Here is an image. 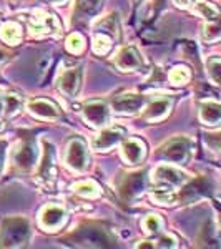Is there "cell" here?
Here are the masks:
<instances>
[{
    "label": "cell",
    "mask_w": 221,
    "mask_h": 249,
    "mask_svg": "<svg viewBox=\"0 0 221 249\" xmlns=\"http://www.w3.org/2000/svg\"><path fill=\"white\" fill-rule=\"evenodd\" d=\"M72 246L78 248H113L116 241L105 226L98 223H83L63 238Z\"/></svg>",
    "instance_id": "6da1fadb"
},
{
    "label": "cell",
    "mask_w": 221,
    "mask_h": 249,
    "mask_svg": "<svg viewBox=\"0 0 221 249\" xmlns=\"http://www.w3.org/2000/svg\"><path fill=\"white\" fill-rule=\"evenodd\" d=\"M30 236V221L23 216H9L0 224V248L27 246Z\"/></svg>",
    "instance_id": "7a4b0ae2"
},
{
    "label": "cell",
    "mask_w": 221,
    "mask_h": 249,
    "mask_svg": "<svg viewBox=\"0 0 221 249\" xmlns=\"http://www.w3.org/2000/svg\"><path fill=\"white\" fill-rule=\"evenodd\" d=\"M193 151V140L190 136H175L165 142L162 146L156 150L155 156L166 163L183 164L190 160Z\"/></svg>",
    "instance_id": "3957f363"
},
{
    "label": "cell",
    "mask_w": 221,
    "mask_h": 249,
    "mask_svg": "<svg viewBox=\"0 0 221 249\" xmlns=\"http://www.w3.org/2000/svg\"><path fill=\"white\" fill-rule=\"evenodd\" d=\"M38 144L32 136H23L20 142L15 144L14 150H12V163H14V168L22 173H30L37 166L38 163Z\"/></svg>",
    "instance_id": "277c9868"
},
{
    "label": "cell",
    "mask_w": 221,
    "mask_h": 249,
    "mask_svg": "<svg viewBox=\"0 0 221 249\" xmlns=\"http://www.w3.org/2000/svg\"><path fill=\"white\" fill-rule=\"evenodd\" d=\"M65 164L75 173H83L88 170L90 156H88V146L83 138H72L65 146Z\"/></svg>",
    "instance_id": "5b68a950"
},
{
    "label": "cell",
    "mask_w": 221,
    "mask_h": 249,
    "mask_svg": "<svg viewBox=\"0 0 221 249\" xmlns=\"http://www.w3.org/2000/svg\"><path fill=\"white\" fill-rule=\"evenodd\" d=\"M153 179L162 188L175 190V188H182L188 183V175L180 170V168L173 166V163H163L155 168Z\"/></svg>",
    "instance_id": "8992f818"
},
{
    "label": "cell",
    "mask_w": 221,
    "mask_h": 249,
    "mask_svg": "<svg viewBox=\"0 0 221 249\" xmlns=\"http://www.w3.org/2000/svg\"><path fill=\"white\" fill-rule=\"evenodd\" d=\"M60 30V23L55 18V15L48 12L37 10L29 20V34L32 37H47V35H55Z\"/></svg>",
    "instance_id": "52a82bcc"
},
{
    "label": "cell",
    "mask_w": 221,
    "mask_h": 249,
    "mask_svg": "<svg viewBox=\"0 0 221 249\" xmlns=\"http://www.w3.org/2000/svg\"><path fill=\"white\" fill-rule=\"evenodd\" d=\"M116 188L118 193L125 201H131V199L138 198L140 195L147 188V178H145L143 171L136 173H127L120 178V181H116Z\"/></svg>",
    "instance_id": "ba28073f"
},
{
    "label": "cell",
    "mask_w": 221,
    "mask_h": 249,
    "mask_svg": "<svg viewBox=\"0 0 221 249\" xmlns=\"http://www.w3.org/2000/svg\"><path fill=\"white\" fill-rule=\"evenodd\" d=\"M38 181L43 186H54L57 179V163H55V148L50 142H43V153L38 163Z\"/></svg>",
    "instance_id": "9c48e42d"
},
{
    "label": "cell",
    "mask_w": 221,
    "mask_h": 249,
    "mask_svg": "<svg viewBox=\"0 0 221 249\" xmlns=\"http://www.w3.org/2000/svg\"><path fill=\"white\" fill-rule=\"evenodd\" d=\"M82 116L90 126H105V124L110 123V108L102 100H90L83 105Z\"/></svg>",
    "instance_id": "30bf717a"
},
{
    "label": "cell",
    "mask_w": 221,
    "mask_h": 249,
    "mask_svg": "<svg viewBox=\"0 0 221 249\" xmlns=\"http://www.w3.org/2000/svg\"><path fill=\"white\" fill-rule=\"evenodd\" d=\"M67 221V211L60 204H45L38 214V223L45 231H58Z\"/></svg>",
    "instance_id": "8fae6325"
},
{
    "label": "cell",
    "mask_w": 221,
    "mask_h": 249,
    "mask_svg": "<svg viewBox=\"0 0 221 249\" xmlns=\"http://www.w3.org/2000/svg\"><path fill=\"white\" fill-rule=\"evenodd\" d=\"M82 78H83L82 67H74V68H68V70L62 71L57 80V87H58L60 93L65 95L67 98L77 96L80 87H82Z\"/></svg>",
    "instance_id": "7c38bea8"
},
{
    "label": "cell",
    "mask_w": 221,
    "mask_h": 249,
    "mask_svg": "<svg viewBox=\"0 0 221 249\" xmlns=\"http://www.w3.org/2000/svg\"><path fill=\"white\" fill-rule=\"evenodd\" d=\"M147 105V98L138 93H123L111 100V108L118 115H135Z\"/></svg>",
    "instance_id": "4fadbf2b"
},
{
    "label": "cell",
    "mask_w": 221,
    "mask_h": 249,
    "mask_svg": "<svg viewBox=\"0 0 221 249\" xmlns=\"http://www.w3.org/2000/svg\"><path fill=\"white\" fill-rule=\"evenodd\" d=\"M125 140V130L118 126H108L100 130L95 135L92 146L96 151H110L111 148H115L118 143H122Z\"/></svg>",
    "instance_id": "5bb4252c"
},
{
    "label": "cell",
    "mask_w": 221,
    "mask_h": 249,
    "mask_svg": "<svg viewBox=\"0 0 221 249\" xmlns=\"http://www.w3.org/2000/svg\"><path fill=\"white\" fill-rule=\"evenodd\" d=\"M115 67L120 71H138L143 67V58L135 47H122L113 57Z\"/></svg>",
    "instance_id": "9a60e30c"
},
{
    "label": "cell",
    "mask_w": 221,
    "mask_h": 249,
    "mask_svg": "<svg viewBox=\"0 0 221 249\" xmlns=\"http://www.w3.org/2000/svg\"><path fill=\"white\" fill-rule=\"evenodd\" d=\"M171 107H173V100L170 96H160V98H155L151 102H148L145 105V110L142 113V118L148 123H156L162 122L170 113Z\"/></svg>",
    "instance_id": "2e32d148"
},
{
    "label": "cell",
    "mask_w": 221,
    "mask_h": 249,
    "mask_svg": "<svg viewBox=\"0 0 221 249\" xmlns=\"http://www.w3.org/2000/svg\"><path fill=\"white\" fill-rule=\"evenodd\" d=\"M27 110L35 118L43 120V122H54V120L60 118V110L54 102L45 98H32L27 103Z\"/></svg>",
    "instance_id": "e0dca14e"
},
{
    "label": "cell",
    "mask_w": 221,
    "mask_h": 249,
    "mask_svg": "<svg viewBox=\"0 0 221 249\" xmlns=\"http://www.w3.org/2000/svg\"><path fill=\"white\" fill-rule=\"evenodd\" d=\"M145 155H147V146L142 140L138 138H130L125 140L122 144V158L127 164H140L145 160Z\"/></svg>",
    "instance_id": "ac0fdd59"
},
{
    "label": "cell",
    "mask_w": 221,
    "mask_h": 249,
    "mask_svg": "<svg viewBox=\"0 0 221 249\" xmlns=\"http://www.w3.org/2000/svg\"><path fill=\"white\" fill-rule=\"evenodd\" d=\"M200 120L213 126V124H220L221 123V103L215 102V100H204L200 105Z\"/></svg>",
    "instance_id": "d6986e66"
},
{
    "label": "cell",
    "mask_w": 221,
    "mask_h": 249,
    "mask_svg": "<svg viewBox=\"0 0 221 249\" xmlns=\"http://www.w3.org/2000/svg\"><path fill=\"white\" fill-rule=\"evenodd\" d=\"M95 30L100 34H105L108 37L118 38L120 37V20L116 14H110L107 17L100 18L95 22Z\"/></svg>",
    "instance_id": "ffe728a7"
},
{
    "label": "cell",
    "mask_w": 221,
    "mask_h": 249,
    "mask_svg": "<svg viewBox=\"0 0 221 249\" xmlns=\"http://www.w3.org/2000/svg\"><path fill=\"white\" fill-rule=\"evenodd\" d=\"M0 38L7 43V45H18L22 42V27L17 22H5L0 27Z\"/></svg>",
    "instance_id": "44dd1931"
},
{
    "label": "cell",
    "mask_w": 221,
    "mask_h": 249,
    "mask_svg": "<svg viewBox=\"0 0 221 249\" xmlns=\"http://www.w3.org/2000/svg\"><path fill=\"white\" fill-rule=\"evenodd\" d=\"M203 40L208 43L221 40V14L216 18L206 22V25H204V29H203Z\"/></svg>",
    "instance_id": "7402d4cb"
},
{
    "label": "cell",
    "mask_w": 221,
    "mask_h": 249,
    "mask_svg": "<svg viewBox=\"0 0 221 249\" xmlns=\"http://www.w3.org/2000/svg\"><path fill=\"white\" fill-rule=\"evenodd\" d=\"M75 195L82 196V198H96L100 195V186L96 184L95 181H80V183H75L72 186Z\"/></svg>",
    "instance_id": "603a6c76"
},
{
    "label": "cell",
    "mask_w": 221,
    "mask_h": 249,
    "mask_svg": "<svg viewBox=\"0 0 221 249\" xmlns=\"http://www.w3.org/2000/svg\"><path fill=\"white\" fill-rule=\"evenodd\" d=\"M178 198H180L178 193L175 190H170V188L160 186L158 190L151 193V199L160 204H175V203H178Z\"/></svg>",
    "instance_id": "cb8c5ba5"
},
{
    "label": "cell",
    "mask_w": 221,
    "mask_h": 249,
    "mask_svg": "<svg viewBox=\"0 0 221 249\" xmlns=\"http://www.w3.org/2000/svg\"><path fill=\"white\" fill-rule=\"evenodd\" d=\"M22 108V98L15 93H10L3 98V115L7 118H12L18 113V110Z\"/></svg>",
    "instance_id": "d4e9b609"
},
{
    "label": "cell",
    "mask_w": 221,
    "mask_h": 249,
    "mask_svg": "<svg viewBox=\"0 0 221 249\" xmlns=\"http://www.w3.org/2000/svg\"><path fill=\"white\" fill-rule=\"evenodd\" d=\"M191 78V73L186 67H175L173 70L170 71L168 75V80H170L171 85L175 87H182V85H186Z\"/></svg>",
    "instance_id": "484cf974"
},
{
    "label": "cell",
    "mask_w": 221,
    "mask_h": 249,
    "mask_svg": "<svg viewBox=\"0 0 221 249\" xmlns=\"http://www.w3.org/2000/svg\"><path fill=\"white\" fill-rule=\"evenodd\" d=\"M193 10H195V14H198L200 17H203L206 22L216 18L221 14L215 5H211V3H208V2H196L195 5H193Z\"/></svg>",
    "instance_id": "4316f807"
},
{
    "label": "cell",
    "mask_w": 221,
    "mask_h": 249,
    "mask_svg": "<svg viewBox=\"0 0 221 249\" xmlns=\"http://www.w3.org/2000/svg\"><path fill=\"white\" fill-rule=\"evenodd\" d=\"M92 48H93V52L96 55H105L111 48V38L105 34L96 32L95 37H93V42H92Z\"/></svg>",
    "instance_id": "83f0119b"
},
{
    "label": "cell",
    "mask_w": 221,
    "mask_h": 249,
    "mask_svg": "<svg viewBox=\"0 0 221 249\" xmlns=\"http://www.w3.org/2000/svg\"><path fill=\"white\" fill-rule=\"evenodd\" d=\"M142 226L147 234H160L163 231V219L158 214H150L143 219Z\"/></svg>",
    "instance_id": "f1b7e54d"
},
{
    "label": "cell",
    "mask_w": 221,
    "mask_h": 249,
    "mask_svg": "<svg viewBox=\"0 0 221 249\" xmlns=\"http://www.w3.org/2000/svg\"><path fill=\"white\" fill-rule=\"evenodd\" d=\"M206 70L211 82L221 87V57H210L206 62Z\"/></svg>",
    "instance_id": "f546056e"
},
{
    "label": "cell",
    "mask_w": 221,
    "mask_h": 249,
    "mask_svg": "<svg viewBox=\"0 0 221 249\" xmlns=\"http://www.w3.org/2000/svg\"><path fill=\"white\" fill-rule=\"evenodd\" d=\"M67 50L74 55H78L85 50V38L80 34H72L70 37L67 38Z\"/></svg>",
    "instance_id": "4dcf8cb0"
},
{
    "label": "cell",
    "mask_w": 221,
    "mask_h": 249,
    "mask_svg": "<svg viewBox=\"0 0 221 249\" xmlns=\"http://www.w3.org/2000/svg\"><path fill=\"white\" fill-rule=\"evenodd\" d=\"M100 2L102 0H77V10H80L82 14H93L98 9Z\"/></svg>",
    "instance_id": "1f68e13d"
},
{
    "label": "cell",
    "mask_w": 221,
    "mask_h": 249,
    "mask_svg": "<svg viewBox=\"0 0 221 249\" xmlns=\"http://www.w3.org/2000/svg\"><path fill=\"white\" fill-rule=\"evenodd\" d=\"M155 248H176V238L171 234H163L156 241Z\"/></svg>",
    "instance_id": "d6a6232c"
},
{
    "label": "cell",
    "mask_w": 221,
    "mask_h": 249,
    "mask_svg": "<svg viewBox=\"0 0 221 249\" xmlns=\"http://www.w3.org/2000/svg\"><path fill=\"white\" fill-rule=\"evenodd\" d=\"M206 142H208V144H210L211 148L221 151V131H218V133L206 135Z\"/></svg>",
    "instance_id": "836d02e7"
},
{
    "label": "cell",
    "mask_w": 221,
    "mask_h": 249,
    "mask_svg": "<svg viewBox=\"0 0 221 249\" xmlns=\"http://www.w3.org/2000/svg\"><path fill=\"white\" fill-rule=\"evenodd\" d=\"M5 156H7V142L0 138V171L3 168V163H5Z\"/></svg>",
    "instance_id": "e575fe53"
},
{
    "label": "cell",
    "mask_w": 221,
    "mask_h": 249,
    "mask_svg": "<svg viewBox=\"0 0 221 249\" xmlns=\"http://www.w3.org/2000/svg\"><path fill=\"white\" fill-rule=\"evenodd\" d=\"M196 2H198V0H173V3L176 7H180V9H190Z\"/></svg>",
    "instance_id": "d590c367"
},
{
    "label": "cell",
    "mask_w": 221,
    "mask_h": 249,
    "mask_svg": "<svg viewBox=\"0 0 221 249\" xmlns=\"http://www.w3.org/2000/svg\"><path fill=\"white\" fill-rule=\"evenodd\" d=\"M43 2L50 3V5H63V3L70 2V0H43Z\"/></svg>",
    "instance_id": "8d00e7d4"
},
{
    "label": "cell",
    "mask_w": 221,
    "mask_h": 249,
    "mask_svg": "<svg viewBox=\"0 0 221 249\" xmlns=\"http://www.w3.org/2000/svg\"><path fill=\"white\" fill-rule=\"evenodd\" d=\"M7 57H9V55H7V52L3 50V48H0V67L7 62Z\"/></svg>",
    "instance_id": "74e56055"
},
{
    "label": "cell",
    "mask_w": 221,
    "mask_h": 249,
    "mask_svg": "<svg viewBox=\"0 0 221 249\" xmlns=\"http://www.w3.org/2000/svg\"><path fill=\"white\" fill-rule=\"evenodd\" d=\"M3 113V96L0 95V115Z\"/></svg>",
    "instance_id": "f35d334b"
},
{
    "label": "cell",
    "mask_w": 221,
    "mask_h": 249,
    "mask_svg": "<svg viewBox=\"0 0 221 249\" xmlns=\"http://www.w3.org/2000/svg\"><path fill=\"white\" fill-rule=\"evenodd\" d=\"M218 236H220V239H221V228H220V231H218Z\"/></svg>",
    "instance_id": "ab89813d"
},
{
    "label": "cell",
    "mask_w": 221,
    "mask_h": 249,
    "mask_svg": "<svg viewBox=\"0 0 221 249\" xmlns=\"http://www.w3.org/2000/svg\"><path fill=\"white\" fill-rule=\"evenodd\" d=\"M133 2H135V3H138V2H142V0H133Z\"/></svg>",
    "instance_id": "60d3db41"
}]
</instances>
